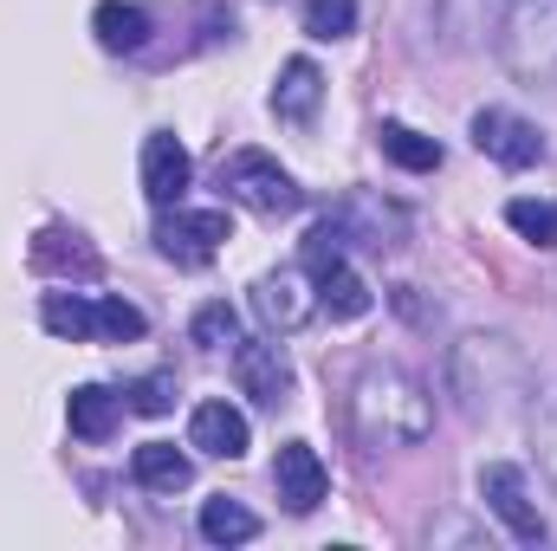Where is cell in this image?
<instances>
[{
    "label": "cell",
    "instance_id": "cell-1",
    "mask_svg": "<svg viewBox=\"0 0 557 551\" xmlns=\"http://www.w3.org/2000/svg\"><path fill=\"white\" fill-rule=\"evenodd\" d=\"M350 434L363 448H421L434 434V396L403 364H370L350 383Z\"/></svg>",
    "mask_w": 557,
    "mask_h": 551
},
{
    "label": "cell",
    "instance_id": "cell-2",
    "mask_svg": "<svg viewBox=\"0 0 557 551\" xmlns=\"http://www.w3.org/2000/svg\"><path fill=\"white\" fill-rule=\"evenodd\" d=\"M499 59L525 85H557V0H506Z\"/></svg>",
    "mask_w": 557,
    "mask_h": 551
},
{
    "label": "cell",
    "instance_id": "cell-3",
    "mask_svg": "<svg viewBox=\"0 0 557 551\" xmlns=\"http://www.w3.org/2000/svg\"><path fill=\"white\" fill-rule=\"evenodd\" d=\"M221 188H227V201H240L253 215H292L298 208V182L278 169L267 149H234L221 162Z\"/></svg>",
    "mask_w": 557,
    "mask_h": 551
},
{
    "label": "cell",
    "instance_id": "cell-4",
    "mask_svg": "<svg viewBox=\"0 0 557 551\" xmlns=\"http://www.w3.org/2000/svg\"><path fill=\"white\" fill-rule=\"evenodd\" d=\"M221 241H234V221H227V208H162V221H156V247L175 260V267H208L214 254H221Z\"/></svg>",
    "mask_w": 557,
    "mask_h": 551
},
{
    "label": "cell",
    "instance_id": "cell-5",
    "mask_svg": "<svg viewBox=\"0 0 557 551\" xmlns=\"http://www.w3.org/2000/svg\"><path fill=\"white\" fill-rule=\"evenodd\" d=\"M480 500H486V513H493L519 546H545V539H552V526H545V513H539V500H532V487H525V474H519L512 461L480 467Z\"/></svg>",
    "mask_w": 557,
    "mask_h": 551
},
{
    "label": "cell",
    "instance_id": "cell-6",
    "mask_svg": "<svg viewBox=\"0 0 557 551\" xmlns=\"http://www.w3.org/2000/svg\"><path fill=\"white\" fill-rule=\"evenodd\" d=\"M273 487H278V506L285 513H318V500L331 493V467L318 461V448L311 441H285L273 461Z\"/></svg>",
    "mask_w": 557,
    "mask_h": 551
},
{
    "label": "cell",
    "instance_id": "cell-7",
    "mask_svg": "<svg viewBox=\"0 0 557 551\" xmlns=\"http://www.w3.org/2000/svg\"><path fill=\"white\" fill-rule=\"evenodd\" d=\"M234 383H240V396L278 409L292 396V364H285V351H278L273 338H240L234 344Z\"/></svg>",
    "mask_w": 557,
    "mask_h": 551
},
{
    "label": "cell",
    "instance_id": "cell-8",
    "mask_svg": "<svg viewBox=\"0 0 557 551\" xmlns=\"http://www.w3.org/2000/svg\"><path fill=\"white\" fill-rule=\"evenodd\" d=\"M188 182H195V162H188L182 137L175 131H149L143 137V195L156 208H175L188 195Z\"/></svg>",
    "mask_w": 557,
    "mask_h": 551
},
{
    "label": "cell",
    "instance_id": "cell-9",
    "mask_svg": "<svg viewBox=\"0 0 557 551\" xmlns=\"http://www.w3.org/2000/svg\"><path fill=\"white\" fill-rule=\"evenodd\" d=\"M473 143H480L499 169H532V162L545 156L539 124H525L519 111H480V118H473Z\"/></svg>",
    "mask_w": 557,
    "mask_h": 551
},
{
    "label": "cell",
    "instance_id": "cell-10",
    "mask_svg": "<svg viewBox=\"0 0 557 551\" xmlns=\"http://www.w3.org/2000/svg\"><path fill=\"white\" fill-rule=\"evenodd\" d=\"M188 448H201L214 461H240L253 448V428H247V415L234 409L227 396H208V403H195V415H188Z\"/></svg>",
    "mask_w": 557,
    "mask_h": 551
},
{
    "label": "cell",
    "instance_id": "cell-11",
    "mask_svg": "<svg viewBox=\"0 0 557 551\" xmlns=\"http://www.w3.org/2000/svg\"><path fill=\"white\" fill-rule=\"evenodd\" d=\"M253 311H260L267 331H298V325L318 311V292H305L298 273H267L253 285Z\"/></svg>",
    "mask_w": 557,
    "mask_h": 551
},
{
    "label": "cell",
    "instance_id": "cell-12",
    "mask_svg": "<svg viewBox=\"0 0 557 551\" xmlns=\"http://www.w3.org/2000/svg\"><path fill=\"white\" fill-rule=\"evenodd\" d=\"M318 105H324V72L311 59H285L278 65V85H273V111L285 124H311Z\"/></svg>",
    "mask_w": 557,
    "mask_h": 551
},
{
    "label": "cell",
    "instance_id": "cell-13",
    "mask_svg": "<svg viewBox=\"0 0 557 551\" xmlns=\"http://www.w3.org/2000/svg\"><path fill=\"white\" fill-rule=\"evenodd\" d=\"M131 474H137V487H149V493H182L195 480V461L175 441H143L137 454H131Z\"/></svg>",
    "mask_w": 557,
    "mask_h": 551
},
{
    "label": "cell",
    "instance_id": "cell-14",
    "mask_svg": "<svg viewBox=\"0 0 557 551\" xmlns=\"http://www.w3.org/2000/svg\"><path fill=\"white\" fill-rule=\"evenodd\" d=\"M370 305H376V292H370V279L357 273V267H344V260H337V267H324V273H318V311H331L337 325L363 318Z\"/></svg>",
    "mask_w": 557,
    "mask_h": 551
},
{
    "label": "cell",
    "instance_id": "cell-15",
    "mask_svg": "<svg viewBox=\"0 0 557 551\" xmlns=\"http://www.w3.org/2000/svg\"><path fill=\"white\" fill-rule=\"evenodd\" d=\"M117 409H124V396H111L104 383H78V390L65 396V421H72L78 441H111Z\"/></svg>",
    "mask_w": 557,
    "mask_h": 551
},
{
    "label": "cell",
    "instance_id": "cell-16",
    "mask_svg": "<svg viewBox=\"0 0 557 551\" xmlns=\"http://www.w3.org/2000/svg\"><path fill=\"white\" fill-rule=\"evenodd\" d=\"M39 325L52 338H65V344H85V338H98V298H85V292H46L39 298Z\"/></svg>",
    "mask_w": 557,
    "mask_h": 551
},
{
    "label": "cell",
    "instance_id": "cell-17",
    "mask_svg": "<svg viewBox=\"0 0 557 551\" xmlns=\"http://www.w3.org/2000/svg\"><path fill=\"white\" fill-rule=\"evenodd\" d=\"M91 33H98V46H104V52H137L143 39H149V13L131 7V0H98Z\"/></svg>",
    "mask_w": 557,
    "mask_h": 551
},
{
    "label": "cell",
    "instance_id": "cell-18",
    "mask_svg": "<svg viewBox=\"0 0 557 551\" xmlns=\"http://www.w3.org/2000/svg\"><path fill=\"white\" fill-rule=\"evenodd\" d=\"M201 539L208 546H247V539H260V519L240 500L214 493V500H201Z\"/></svg>",
    "mask_w": 557,
    "mask_h": 551
},
{
    "label": "cell",
    "instance_id": "cell-19",
    "mask_svg": "<svg viewBox=\"0 0 557 551\" xmlns=\"http://www.w3.org/2000/svg\"><path fill=\"white\" fill-rule=\"evenodd\" d=\"M506 228H512L519 241H532L539 254H552V247H557V201H539V195H512V201H506Z\"/></svg>",
    "mask_w": 557,
    "mask_h": 551
},
{
    "label": "cell",
    "instance_id": "cell-20",
    "mask_svg": "<svg viewBox=\"0 0 557 551\" xmlns=\"http://www.w3.org/2000/svg\"><path fill=\"white\" fill-rule=\"evenodd\" d=\"M376 143H383V156H389V162H403V169H416V175L441 169V143L421 137V131H409V124H383Z\"/></svg>",
    "mask_w": 557,
    "mask_h": 551
},
{
    "label": "cell",
    "instance_id": "cell-21",
    "mask_svg": "<svg viewBox=\"0 0 557 551\" xmlns=\"http://www.w3.org/2000/svg\"><path fill=\"white\" fill-rule=\"evenodd\" d=\"M188 338H195L201 351H227V344H240V311H234L227 298H208V305L195 311Z\"/></svg>",
    "mask_w": 557,
    "mask_h": 551
},
{
    "label": "cell",
    "instance_id": "cell-22",
    "mask_svg": "<svg viewBox=\"0 0 557 551\" xmlns=\"http://www.w3.org/2000/svg\"><path fill=\"white\" fill-rule=\"evenodd\" d=\"M143 331H149V318H143L131 298H98V338H111V344H137Z\"/></svg>",
    "mask_w": 557,
    "mask_h": 551
},
{
    "label": "cell",
    "instance_id": "cell-23",
    "mask_svg": "<svg viewBox=\"0 0 557 551\" xmlns=\"http://www.w3.org/2000/svg\"><path fill=\"white\" fill-rule=\"evenodd\" d=\"M357 26V0H305V33L311 39H344Z\"/></svg>",
    "mask_w": 557,
    "mask_h": 551
},
{
    "label": "cell",
    "instance_id": "cell-24",
    "mask_svg": "<svg viewBox=\"0 0 557 551\" xmlns=\"http://www.w3.org/2000/svg\"><path fill=\"white\" fill-rule=\"evenodd\" d=\"M344 241H350V228H344V221H318V228L305 234V267H311V279L344 260Z\"/></svg>",
    "mask_w": 557,
    "mask_h": 551
},
{
    "label": "cell",
    "instance_id": "cell-25",
    "mask_svg": "<svg viewBox=\"0 0 557 551\" xmlns=\"http://www.w3.org/2000/svg\"><path fill=\"white\" fill-rule=\"evenodd\" d=\"M59 241H65V234H39V241H33V260H39V267H78V273L98 267V254L78 247V234H72V247H59Z\"/></svg>",
    "mask_w": 557,
    "mask_h": 551
},
{
    "label": "cell",
    "instance_id": "cell-26",
    "mask_svg": "<svg viewBox=\"0 0 557 551\" xmlns=\"http://www.w3.org/2000/svg\"><path fill=\"white\" fill-rule=\"evenodd\" d=\"M124 409L169 415V409H175V377H143V383H131V390H124Z\"/></svg>",
    "mask_w": 557,
    "mask_h": 551
},
{
    "label": "cell",
    "instance_id": "cell-27",
    "mask_svg": "<svg viewBox=\"0 0 557 551\" xmlns=\"http://www.w3.org/2000/svg\"><path fill=\"white\" fill-rule=\"evenodd\" d=\"M532 434H539V461H545V474L557 480V390L539 403V415H532Z\"/></svg>",
    "mask_w": 557,
    "mask_h": 551
}]
</instances>
